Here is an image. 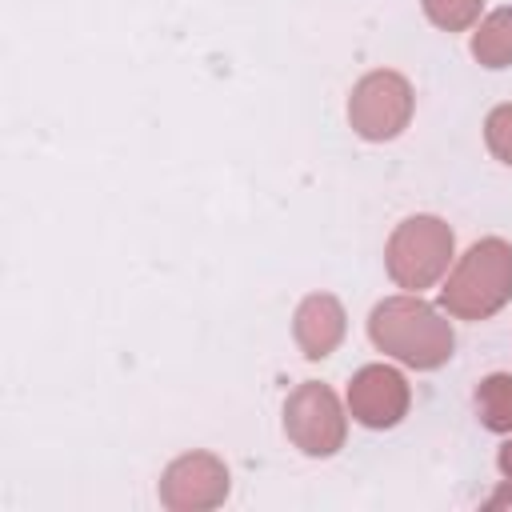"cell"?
<instances>
[{
	"mask_svg": "<svg viewBox=\"0 0 512 512\" xmlns=\"http://www.w3.org/2000/svg\"><path fill=\"white\" fill-rule=\"evenodd\" d=\"M368 336L380 352L396 356L408 368H440L456 344L448 320L420 296L380 300L368 316Z\"/></svg>",
	"mask_w": 512,
	"mask_h": 512,
	"instance_id": "cell-1",
	"label": "cell"
},
{
	"mask_svg": "<svg viewBox=\"0 0 512 512\" xmlns=\"http://www.w3.org/2000/svg\"><path fill=\"white\" fill-rule=\"evenodd\" d=\"M444 308L460 320H484L512 296V244L488 236L476 240L444 284Z\"/></svg>",
	"mask_w": 512,
	"mask_h": 512,
	"instance_id": "cell-2",
	"label": "cell"
},
{
	"mask_svg": "<svg viewBox=\"0 0 512 512\" xmlns=\"http://www.w3.org/2000/svg\"><path fill=\"white\" fill-rule=\"evenodd\" d=\"M384 260L400 288L420 292V288L436 284L452 260V228L440 216H408L388 236Z\"/></svg>",
	"mask_w": 512,
	"mask_h": 512,
	"instance_id": "cell-3",
	"label": "cell"
},
{
	"mask_svg": "<svg viewBox=\"0 0 512 512\" xmlns=\"http://www.w3.org/2000/svg\"><path fill=\"white\" fill-rule=\"evenodd\" d=\"M348 120L364 140L400 136L412 120V84L392 68H376L360 76L348 96Z\"/></svg>",
	"mask_w": 512,
	"mask_h": 512,
	"instance_id": "cell-4",
	"label": "cell"
},
{
	"mask_svg": "<svg viewBox=\"0 0 512 512\" xmlns=\"http://www.w3.org/2000/svg\"><path fill=\"white\" fill-rule=\"evenodd\" d=\"M284 432L304 456H332L344 444V412L328 384L304 380L284 400Z\"/></svg>",
	"mask_w": 512,
	"mask_h": 512,
	"instance_id": "cell-5",
	"label": "cell"
},
{
	"mask_svg": "<svg viewBox=\"0 0 512 512\" xmlns=\"http://www.w3.org/2000/svg\"><path fill=\"white\" fill-rule=\"evenodd\" d=\"M228 496V468L212 452H188L172 460L160 476V504L172 512H204L224 504Z\"/></svg>",
	"mask_w": 512,
	"mask_h": 512,
	"instance_id": "cell-6",
	"label": "cell"
},
{
	"mask_svg": "<svg viewBox=\"0 0 512 512\" xmlns=\"http://www.w3.org/2000/svg\"><path fill=\"white\" fill-rule=\"evenodd\" d=\"M408 380L388 364H368L348 384V408L364 428H392L408 412Z\"/></svg>",
	"mask_w": 512,
	"mask_h": 512,
	"instance_id": "cell-7",
	"label": "cell"
},
{
	"mask_svg": "<svg viewBox=\"0 0 512 512\" xmlns=\"http://www.w3.org/2000/svg\"><path fill=\"white\" fill-rule=\"evenodd\" d=\"M292 332H296V344L308 360H324L328 352H336V344L344 340V308L336 296L328 292H316L308 296L300 308H296V320H292Z\"/></svg>",
	"mask_w": 512,
	"mask_h": 512,
	"instance_id": "cell-8",
	"label": "cell"
},
{
	"mask_svg": "<svg viewBox=\"0 0 512 512\" xmlns=\"http://www.w3.org/2000/svg\"><path fill=\"white\" fill-rule=\"evenodd\" d=\"M472 56L484 68H508L512 64V8H496L480 32L472 36Z\"/></svg>",
	"mask_w": 512,
	"mask_h": 512,
	"instance_id": "cell-9",
	"label": "cell"
},
{
	"mask_svg": "<svg viewBox=\"0 0 512 512\" xmlns=\"http://www.w3.org/2000/svg\"><path fill=\"white\" fill-rule=\"evenodd\" d=\"M476 412H480L484 428L512 432V376L508 372H496V376L480 380V388H476Z\"/></svg>",
	"mask_w": 512,
	"mask_h": 512,
	"instance_id": "cell-10",
	"label": "cell"
},
{
	"mask_svg": "<svg viewBox=\"0 0 512 512\" xmlns=\"http://www.w3.org/2000/svg\"><path fill=\"white\" fill-rule=\"evenodd\" d=\"M480 4L484 0H424V12L436 28L444 32H464L476 16H480Z\"/></svg>",
	"mask_w": 512,
	"mask_h": 512,
	"instance_id": "cell-11",
	"label": "cell"
},
{
	"mask_svg": "<svg viewBox=\"0 0 512 512\" xmlns=\"http://www.w3.org/2000/svg\"><path fill=\"white\" fill-rule=\"evenodd\" d=\"M484 140H488V148H492L496 160L512 164V104H500V108L488 112V120H484Z\"/></svg>",
	"mask_w": 512,
	"mask_h": 512,
	"instance_id": "cell-12",
	"label": "cell"
},
{
	"mask_svg": "<svg viewBox=\"0 0 512 512\" xmlns=\"http://www.w3.org/2000/svg\"><path fill=\"white\" fill-rule=\"evenodd\" d=\"M500 472H504V476L512 480V440H508V444L500 448Z\"/></svg>",
	"mask_w": 512,
	"mask_h": 512,
	"instance_id": "cell-13",
	"label": "cell"
},
{
	"mask_svg": "<svg viewBox=\"0 0 512 512\" xmlns=\"http://www.w3.org/2000/svg\"><path fill=\"white\" fill-rule=\"evenodd\" d=\"M488 504H492V508H500V504H512V492H500V496H492Z\"/></svg>",
	"mask_w": 512,
	"mask_h": 512,
	"instance_id": "cell-14",
	"label": "cell"
}]
</instances>
